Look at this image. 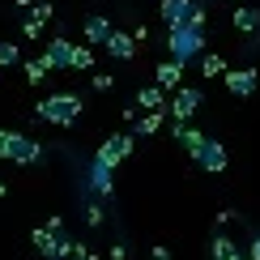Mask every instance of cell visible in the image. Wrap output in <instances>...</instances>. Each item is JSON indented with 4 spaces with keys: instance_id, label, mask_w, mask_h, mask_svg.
Returning a JSON list of instances; mask_svg holds the SVG:
<instances>
[{
    "instance_id": "277c9868",
    "label": "cell",
    "mask_w": 260,
    "mask_h": 260,
    "mask_svg": "<svg viewBox=\"0 0 260 260\" xmlns=\"http://www.w3.org/2000/svg\"><path fill=\"white\" fill-rule=\"evenodd\" d=\"M162 21H167V30L188 26V21H201L205 26V9L197 0H162Z\"/></svg>"
},
{
    "instance_id": "9c48e42d",
    "label": "cell",
    "mask_w": 260,
    "mask_h": 260,
    "mask_svg": "<svg viewBox=\"0 0 260 260\" xmlns=\"http://www.w3.org/2000/svg\"><path fill=\"white\" fill-rule=\"evenodd\" d=\"M133 145H137V137H133V133H115V137H107L103 145H99V158L107 162V167H120V162L133 154Z\"/></svg>"
},
{
    "instance_id": "d4e9b609",
    "label": "cell",
    "mask_w": 260,
    "mask_h": 260,
    "mask_svg": "<svg viewBox=\"0 0 260 260\" xmlns=\"http://www.w3.org/2000/svg\"><path fill=\"white\" fill-rule=\"evenodd\" d=\"M226 256H235V243L226 239V235H218V239H213V260H226Z\"/></svg>"
},
{
    "instance_id": "ac0fdd59",
    "label": "cell",
    "mask_w": 260,
    "mask_h": 260,
    "mask_svg": "<svg viewBox=\"0 0 260 260\" xmlns=\"http://www.w3.org/2000/svg\"><path fill=\"white\" fill-rule=\"evenodd\" d=\"M175 141L188 149V154H197V145L205 141V133H197V128H188V124H175Z\"/></svg>"
},
{
    "instance_id": "484cf974",
    "label": "cell",
    "mask_w": 260,
    "mask_h": 260,
    "mask_svg": "<svg viewBox=\"0 0 260 260\" xmlns=\"http://www.w3.org/2000/svg\"><path fill=\"white\" fill-rule=\"evenodd\" d=\"M111 85H115V77H111V73H94V90H99V94H107Z\"/></svg>"
},
{
    "instance_id": "4dcf8cb0",
    "label": "cell",
    "mask_w": 260,
    "mask_h": 260,
    "mask_svg": "<svg viewBox=\"0 0 260 260\" xmlns=\"http://www.w3.org/2000/svg\"><path fill=\"white\" fill-rule=\"evenodd\" d=\"M247 260H260V239L252 243V252H247Z\"/></svg>"
},
{
    "instance_id": "8fae6325",
    "label": "cell",
    "mask_w": 260,
    "mask_h": 260,
    "mask_svg": "<svg viewBox=\"0 0 260 260\" xmlns=\"http://www.w3.org/2000/svg\"><path fill=\"white\" fill-rule=\"evenodd\" d=\"M90 188L99 192V197H111L115 192V167H107L99 154H94V162H90Z\"/></svg>"
},
{
    "instance_id": "ba28073f",
    "label": "cell",
    "mask_w": 260,
    "mask_h": 260,
    "mask_svg": "<svg viewBox=\"0 0 260 260\" xmlns=\"http://www.w3.org/2000/svg\"><path fill=\"white\" fill-rule=\"evenodd\" d=\"M222 81H226V90H231L235 99H252L256 85H260V73L256 69H226Z\"/></svg>"
},
{
    "instance_id": "7c38bea8",
    "label": "cell",
    "mask_w": 260,
    "mask_h": 260,
    "mask_svg": "<svg viewBox=\"0 0 260 260\" xmlns=\"http://www.w3.org/2000/svg\"><path fill=\"white\" fill-rule=\"evenodd\" d=\"M69 56H73V39H47V51H43V64L51 73L69 69Z\"/></svg>"
},
{
    "instance_id": "9a60e30c",
    "label": "cell",
    "mask_w": 260,
    "mask_h": 260,
    "mask_svg": "<svg viewBox=\"0 0 260 260\" xmlns=\"http://www.w3.org/2000/svg\"><path fill=\"white\" fill-rule=\"evenodd\" d=\"M235 30H243V35H256V30H260V9L239 5V9H235Z\"/></svg>"
},
{
    "instance_id": "836d02e7",
    "label": "cell",
    "mask_w": 260,
    "mask_h": 260,
    "mask_svg": "<svg viewBox=\"0 0 260 260\" xmlns=\"http://www.w3.org/2000/svg\"><path fill=\"white\" fill-rule=\"evenodd\" d=\"M0 197H5V183H0Z\"/></svg>"
},
{
    "instance_id": "8992f818",
    "label": "cell",
    "mask_w": 260,
    "mask_h": 260,
    "mask_svg": "<svg viewBox=\"0 0 260 260\" xmlns=\"http://www.w3.org/2000/svg\"><path fill=\"white\" fill-rule=\"evenodd\" d=\"M201 103H205V94L197 90V85H175V99H171V103H167V111H171V115H175V120H179V124H188V120H192V115H197V111H201Z\"/></svg>"
},
{
    "instance_id": "d6986e66",
    "label": "cell",
    "mask_w": 260,
    "mask_h": 260,
    "mask_svg": "<svg viewBox=\"0 0 260 260\" xmlns=\"http://www.w3.org/2000/svg\"><path fill=\"white\" fill-rule=\"evenodd\" d=\"M69 69H77V73H90L94 69V47H73V56H69Z\"/></svg>"
},
{
    "instance_id": "5bb4252c",
    "label": "cell",
    "mask_w": 260,
    "mask_h": 260,
    "mask_svg": "<svg viewBox=\"0 0 260 260\" xmlns=\"http://www.w3.org/2000/svg\"><path fill=\"white\" fill-rule=\"evenodd\" d=\"M81 35H85V47H103V39L111 35V21H107L103 13H94V17H85Z\"/></svg>"
},
{
    "instance_id": "5b68a950",
    "label": "cell",
    "mask_w": 260,
    "mask_h": 260,
    "mask_svg": "<svg viewBox=\"0 0 260 260\" xmlns=\"http://www.w3.org/2000/svg\"><path fill=\"white\" fill-rule=\"evenodd\" d=\"M5 158H9V162H21V167H35V162L43 158V145H39L35 137H26V133H9Z\"/></svg>"
},
{
    "instance_id": "83f0119b",
    "label": "cell",
    "mask_w": 260,
    "mask_h": 260,
    "mask_svg": "<svg viewBox=\"0 0 260 260\" xmlns=\"http://www.w3.org/2000/svg\"><path fill=\"white\" fill-rule=\"evenodd\" d=\"M73 260H99V256H94L85 243H77V247H73Z\"/></svg>"
},
{
    "instance_id": "44dd1931",
    "label": "cell",
    "mask_w": 260,
    "mask_h": 260,
    "mask_svg": "<svg viewBox=\"0 0 260 260\" xmlns=\"http://www.w3.org/2000/svg\"><path fill=\"white\" fill-rule=\"evenodd\" d=\"M17 60H21V47L13 39H0V69H13Z\"/></svg>"
},
{
    "instance_id": "e0dca14e",
    "label": "cell",
    "mask_w": 260,
    "mask_h": 260,
    "mask_svg": "<svg viewBox=\"0 0 260 260\" xmlns=\"http://www.w3.org/2000/svg\"><path fill=\"white\" fill-rule=\"evenodd\" d=\"M197 60H201V77H222V73L231 69V64H226L222 56H213V51H201Z\"/></svg>"
},
{
    "instance_id": "7402d4cb",
    "label": "cell",
    "mask_w": 260,
    "mask_h": 260,
    "mask_svg": "<svg viewBox=\"0 0 260 260\" xmlns=\"http://www.w3.org/2000/svg\"><path fill=\"white\" fill-rule=\"evenodd\" d=\"M47 73H51V69L43 64V56H39V60H26V81H30V85H43Z\"/></svg>"
},
{
    "instance_id": "52a82bcc",
    "label": "cell",
    "mask_w": 260,
    "mask_h": 260,
    "mask_svg": "<svg viewBox=\"0 0 260 260\" xmlns=\"http://www.w3.org/2000/svg\"><path fill=\"white\" fill-rule=\"evenodd\" d=\"M192 158H197V167H201V171H209V175H222L226 162H231L226 145H222V141H213V137H205L201 145H197V154H192Z\"/></svg>"
},
{
    "instance_id": "30bf717a",
    "label": "cell",
    "mask_w": 260,
    "mask_h": 260,
    "mask_svg": "<svg viewBox=\"0 0 260 260\" xmlns=\"http://www.w3.org/2000/svg\"><path fill=\"white\" fill-rule=\"evenodd\" d=\"M103 47H107V56H111V60H133L137 56V39L124 35V30H115V26H111V35L103 39Z\"/></svg>"
},
{
    "instance_id": "d6a6232c",
    "label": "cell",
    "mask_w": 260,
    "mask_h": 260,
    "mask_svg": "<svg viewBox=\"0 0 260 260\" xmlns=\"http://www.w3.org/2000/svg\"><path fill=\"white\" fill-rule=\"evenodd\" d=\"M226 260H247V256H239V252H235V256H226Z\"/></svg>"
},
{
    "instance_id": "4316f807",
    "label": "cell",
    "mask_w": 260,
    "mask_h": 260,
    "mask_svg": "<svg viewBox=\"0 0 260 260\" xmlns=\"http://www.w3.org/2000/svg\"><path fill=\"white\" fill-rule=\"evenodd\" d=\"M85 222H90V226H103V209H99V205H90V209H85Z\"/></svg>"
},
{
    "instance_id": "ffe728a7",
    "label": "cell",
    "mask_w": 260,
    "mask_h": 260,
    "mask_svg": "<svg viewBox=\"0 0 260 260\" xmlns=\"http://www.w3.org/2000/svg\"><path fill=\"white\" fill-rule=\"evenodd\" d=\"M158 128H162V111H145V115L137 120V133H133V137H154Z\"/></svg>"
},
{
    "instance_id": "7a4b0ae2",
    "label": "cell",
    "mask_w": 260,
    "mask_h": 260,
    "mask_svg": "<svg viewBox=\"0 0 260 260\" xmlns=\"http://www.w3.org/2000/svg\"><path fill=\"white\" fill-rule=\"evenodd\" d=\"M167 47H171V60H175V64H192L205 51V26H201V21L175 26V30H171V39H167Z\"/></svg>"
},
{
    "instance_id": "4fadbf2b",
    "label": "cell",
    "mask_w": 260,
    "mask_h": 260,
    "mask_svg": "<svg viewBox=\"0 0 260 260\" xmlns=\"http://www.w3.org/2000/svg\"><path fill=\"white\" fill-rule=\"evenodd\" d=\"M154 85H158V90H175V85H183V64L162 60L158 69H154Z\"/></svg>"
},
{
    "instance_id": "603a6c76",
    "label": "cell",
    "mask_w": 260,
    "mask_h": 260,
    "mask_svg": "<svg viewBox=\"0 0 260 260\" xmlns=\"http://www.w3.org/2000/svg\"><path fill=\"white\" fill-rule=\"evenodd\" d=\"M43 30H47V26H43V21H39L35 13H26V17H21V35H26V39H39Z\"/></svg>"
},
{
    "instance_id": "cb8c5ba5",
    "label": "cell",
    "mask_w": 260,
    "mask_h": 260,
    "mask_svg": "<svg viewBox=\"0 0 260 260\" xmlns=\"http://www.w3.org/2000/svg\"><path fill=\"white\" fill-rule=\"evenodd\" d=\"M30 13H35V17L43 21V26H47V21L56 17V5H51V0H39V5H30Z\"/></svg>"
},
{
    "instance_id": "f1b7e54d",
    "label": "cell",
    "mask_w": 260,
    "mask_h": 260,
    "mask_svg": "<svg viewBox=\"0 0 260 260\" xmlns=\"http://www.w3.org/2000/svg\"><path fill=\"white\" fill-rule=\"evenodd\" d=\"M107 256H111V260H124V256H128V247H124V243H111V252H107Z\"/></svg>"
},
{
    "instance_id": "2e32d148",
    "label": "cell",
    "mask_w": 260,
    "mask_h": 260,
    "mask_svg": "<svg viewBox=\"0 0 260 260\" xmlns=\"http://www.w3.org/2000/svg\"><path fill=\"white\" fill-rule=\"evenodd\" d=\"M137 107L162 111V107H167V90H158V85H141V90H137Z\"/></svg>"
},
{
    "instance_id": "1f68e13d",
    "label": "cell",
    "mask_w": 260,
    "mask_h": 260,
    "mask_svg": "<svg viewBox=\"0 0 260 260\" xmlns=\"http://www.w3.org/2000/svg\"><path fill=\"white\" fill-rule=\"evenodd\" d=\"M5 141H9V133H5V128H0V158H5Z\"/></svg>"
},
{
    "instance_id": "6da1fadb",
    "label": "cell",
    "mask_w": 260,
    "mask_h": 260,
    "mask_svg": "<svg viewBox=\"0 0 260 260\" xmlns=\"http://www.w3.org/2000/svg\"><path fill=\"white\" fill-rule=\"evenodd\" d=\"M35 115L43 124H60V128H73L81 120V99L77 94H47L43 103H35Z\"/></svg>"
},
{
    "instance_id": "f546056e",
    "label": "cell",
    "mask_w": 260,
    "mask_h": 260,
    "mask_svg": "<svg viewBox=\"0 0 260 260\" xmlns=\"http://www.w3.org/2000/svg\"><path fill=\"white\" fill-rule=\"evenodd\" d=\"M154 260H171V252H167L162 243H154Z\"/></svg>"
},
{
    "instance_id": "3957f363",
    "label": "cell",
    "mask_w": 260,
    "mask_h": 260,
    "mask_svg": "<svg viewBox=\"0 0 260 260\" xmlns=\"http://www.w3.org/2000/svg\"><path fill=\"white\" fill-rule=\"evenodd\" d=\"M30 239H35V247H39V252L47 256V260H64V256H73V247H77L64 231H47V226H39Z\"/></svg>"
}]
</instances>
